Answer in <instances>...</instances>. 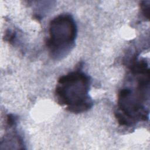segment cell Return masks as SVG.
<instances>
[{
    "mask_svg": "<svg viewBox=\"0 0 150 150\" xmlns=\"http://www.w3.org/2000/svg\"><path fill=\"white\" fill-rule=\"evenodd\" d=\"M131 71L136 76L135 88H122L118 96V110L115 117L121 125L131 126L137 122L145 121L148 111L145 103L149 100V71L144 62H138L131 67Z\"/></svg>",
    "mask_w": 150,
    "mask_h": 150,
    "instance_id": "1",
    "label": "cell"
},
{
    "mask_svg": "<svg viewBox=\"0 0 150 150\" xmlns=\"http://www.w3.org/2000/svg\"><path fill=\"white\" fill-rule=\"evenodd\" d=\"M90 80L81 71L76 70L61 76L55 89L57 103L74 113H80L89 110L92 105L89 96Z\"/></svg>",
    "mask_w": 150,
    "mask_h": 150,
    "instance_id": "2",
    "label": "cell"
},
{
    "mask_svg": "<svg viewBox=\"0 0 150 150\" xmlns=\"http://www.w3.org/2000/svg\"><path fill=\"white\" fill-rule=\"evenodd\" d=\"M46 46L50 56L59 60L66 56L74 45L77 27L69 14H61L53 19L49 27Z\"/></svg>",
    "mask_w": 150,
    "mask_h": 150,
    "instance_id": "3",
    "label": "cell"
}]
</instances>
